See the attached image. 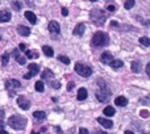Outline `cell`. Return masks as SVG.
<instances>
[{"label": "cell", "mask_w": 150, "mask_h": 134, "mask_svg": "<svg viewBox=\"0 0 150 134\" xmlns=\"http://www.w3.org/2000/svg\"><path fill=\"white\" fill-rule=\"evenodd\" d=\"M91 44L92 46H98V47H103V46H107L109 44V36L104 32H96L93 34L92 39H91Z\"/></svg>", "instance_id": "obj_1"}, {"label": "cell", "mask_w": 150, "mask_h": 134, "mask_svg": "<svg viewBox=\"0 0 150 134\" xmlns=\"http://www.w3.org/2000/svg\"><path fill=\"white\" fill-rule=\"evenodd\" d=\"M8 125L15 130H23L26 126V118L24 116H20V114H15V116L9 117Z\"/></svg>", "instance_id": "obj_2"}, {"label": "cell", "mask_w": 150, "mask_h": 134, "mask_svg": "<svg viewBox=\"0 0 150 134\" xmlns=\"http://www.w3.org/2000/svg\"><path fill=\"white\" fill-rule=\"evenodd\" d=\"M98 84H99V90L96 91V99L100 103H104V101H107L109 99L111 92H109L107 84L104 83V80H98Z\"/></svg>", "instance_id": "obj_3"}, {"label": "cell", "mask_w": 150, "mask_h": 134, "mask_svg": "<svg viewBox=\"0 0 150 134\" xmlns=\"http://www.w3.org/2000/svg\"><path fill=\"white\" fill-rule=\"evenodd\" d=\"M91 20L93 21V24H95V25L101 26L104 23H105L107 15L101 9H93L92 12H91Z\"/></svg>", "instance_id": "obj_4"}, {"label": "cell", "mask_w": 150, "mask_h": 134, "mask_svg": "<svg viewBox=\"0 0 150 134\" xmlns=\"http://www.w3.org/2000/svg\"><path fill=\"white\" fill-rule=\"evenodd\" d=\"M75 71L83 78H88L92 74V68L87 65H83V63H76L75 65Z\"/></svg>", "instance_id": "obj_5"}, {"label": "cell", "mask_w": 150, "mask_h": 134, "mask_svg": "<svg viewBox=\"0 0 150 134\" xmlns=\"http://www.w3.org/2000/svg\"><path fill=\"white\" fill-rule=\"evenodd\" d=\"M17 105L20 106L21 109H24V111H28V109L30 108V101H29L28 99L25 97V96H18V99H17Z\"/></svg>", "instance_id": "obj_6"}, {"label": "cell", "mask_w": 150, "mask_h": 134, "mask_svg": "<svg viewBox=\"0 0 150 134\" xmlns=\"http://www.w3.org/2000/svg\"><path fill=\"white\" fill-rule=\"evenodd\" d=\"M20 87H21V83L16 79H11V80H7V82H5V88H7L8 91H13V90L20 88Z\"/></svg>", "instance_id": "obj_7"}, {"label": "cell", "mask_w": 150, "mask_h": 134, "mask_svg": "<svg viewBox=\"0 0 150 134\" xmlns=\"http://www.w3.org/2000/svg\"><path fill=\"white\" fill-rule=\"evenodd\" d=\"M49 32L52 34H58L61 32V26L57 21H50L49 23Z\"/></svg>", "instance_id": "obj_8"}, {"label": "cell", "mask_w": 150, "mask_h": 134, "mask_svg": "<svg viewBox=\"0 0 150 134\" xmlns=\"http://www.w3.org/2000/svg\"><path fill=\"white\" fill-rule=\"evenodd\" d=\"M100 61L104 63V65H109V63L113 61V57H112V54L109 51H104L100 57Z\"/></svg>", "instance_id": "obj_9"}, {"label": "cell", "mask_w": 150, "mask_h": 134, "mask_svg": "<svg viewBox=\"0 0 150 134\" xmlns=\"http://www.w3.org/2000/svg\"><path fill=\"white\" fill-rule=\"evenodd\" d=\"M17 32L20 36H24V37H28L30 34V29L28 26H24V25H18L17 26Z\"/></svg>", "instance_id": "obj_10"}, {"label": "cell", "mask_w": 150, "mask_h": 134, "mask_svg": "<svg viewBox=\"0 0 150 134\" xmlns=\"http://www.w3.org/2000/svg\"><path fill=\"white\" fill-rule=\"evenodd\" d=\"M98 122H99V124L103 125L104 128H108V129H111V128L113 126V122H112L111 120L104 118V117H99V118H98Z\"/></svg>", "instance_id": "obj_11"}, {"label": "cell", "mask_w": 150, "mask_h": 134, "mask_svg": "<svg viewBox=\"0 0 150 134\" xmlns=\"http://www.w3.org/2000/svg\"><path fill=\"white\" fill-rule=\"evenodd\" d=\"M87 90H86V88H79V90H78V95H76V99L79 101H83V100H86V99H87Z\"/></svg>", "instance_id": "obj_12"}, {"label": "cell", "mask_w": 150, "mask_h": 134, "mask_svg": "<svg viewBox=\"0 0 150 134\" xmlns=\"http://www.w3.org/2000/svg\"><path fill=\"white\" fill-rule=\"evenodd\" d=\"M11 20L9 11H0V21L1 23H8Z\"/></svg>", "instance_id": "obj_13"}, {"label": "cell", "mask_w": 150, "mask_h": 134, "mask_svg": "<svg viewBox=\"0 0 150 134\" xmlns=\"http://www.w3.org/2000/svg\"><path fill=\"white\" fill-rule=\"evenodd\" d=\"M84 24H78L76 26H75V29H74V36H83V33H84Z\"/></svg>", "instance_id": "obj_14"}, {"label": "cell", "mask_w": 150, "mask_h": 134, "mask_svg": "<svg viewBox=\"0 0 150 134\" xmlns=\"http://www.w3.org/2000/svg\"><path fill=\"white\" fill-rule=\"evenodd\" d=\"M28 68H29V74H30L32 76L37 75L40 71V67H38V65H36V63H30V65L28 66Z\"/></svg>", "instance_id": "obj_15"}, {"label": "cell", "mask_w": 150, "mask_h": 134, "mask_svg": "<svg viewBox=\"0 0 150 134\" xmlns=\"http://www.w3.org/2000/svg\"><path fill=\"white\" fill-rule=\"evenodd\" d=\"M115 104H116L117 106H125L128 104V99L124 97V96H119V97H116V100H115Z\"/></svg>", "instance_id": "obj_16"}, {"label": "cell", "mask_w": 150, "mask_h": 134, "mask_svg": "<svg viewBox=\"0 0 150 134\" xmlns=\"http://www.w3.org/2000/svg\"><path fill=\"white\" fill-rule=\"evenodd\" d=\"M25 17L28 18V21H29L30 24H36V23H37L36 15H34L33 12H30V11H26V12H25Z\"/></svg>", "instance_id": "obj_17"}, {"label": "cell", "mask_w": 150, "mask_h": 134, "mask_svg": "<svg viewBox=\"0 0 150 134\" xmlns=\"http://www.w3.org/2000/svg\"><path fill=\"white\" fill-rule=\"evenodd\" d=\"M103 113H104V116H107V117H112V116H115L116 111H115L113 106H105L104 111H103Z\"/></svg>", "instance_id": "obj_18"}, {"label": "cell", "mask_w": 150, "mask_h": 134, "mask_svg": "<svg viewBox=\"0 0 150 134\" xmlns=\"http://www.w3.org/2000/svg\"><path fill=\"white\" fill-rule=\"evenodd\" d=\"M53 76H54V74H53V71H50L49 68L44 70V72L41 74V79H52Z\"/></svg>", "instance_id": "obj_19"}, {"label": "cell", "mask_w": 150, "mask_h": 134, "mask_svg": "<svg viewBox=\"0 0 150 134\" xmlns=\"http://www.w3.org/2000/svg\"><path fill=\"white\" fill-rule=\"evenodd\" d=\"M33 116H34V118L36 120H45L46 118V113L42 112V111H36L33 113Z\"/></svg>", "instance_id": "obj_20"}, {"label": "cell", "mask_w": 150, "mask_h": 134, "mask_svg": "<svg viewBox=\"0 0 150 134\" xmlns=\"http://www.w3.org/2000/svg\"><path fill=\"white\" fill-rule=\"evenodd\" d=\"M42 51H44V54L46 55V57H53V55H54V51H53V49L50 46H46V45L42 47Z\"/></svg>", "instance_id": "obj_21"}, {"label": "cell", "mask_w": 150, "mask_h": 134, "mask_svg": "<svg viewBox=\"0 0 150 134\" xmlns=\"http://www.w3.org/2000/svg\"><path fill=\"white\" fill-rule=\"evenodd\" d=\"M109 65H111L112 68H120V67H122L124 63H122V61H120V59H113Z\"/></svg>", "instance_id": "obj_22"}, {"label": "cell", "mask_w": 150, "mask_h": 134, "mask_svg": "<svg viewBox=\"0 0 150 134\" xmlns=\"http://www.w3.org/2000/svg\"><path fill=\"white\" fill-rule=\"evenodd\" d=\"M132 70H133V72H140L141 71V62H138V61H133L132 62Z\"/></svg>", "instance_id": "obj_23"}, {"label": "cell", "mask_w": 150, "mask_h": 134, "mask_svg": "<svg viewBox=\"0 0 150 134\" xmlns=\"http://www.w3.org/2000/svg\"><path fill=\"white\" fill-rule=\"evenodd\" d=\"M34 88H36V91L37 92H44V90H45V85H44V82H36V85H34Z\"/></svg>", "instance_id": "obj_24"}, {"label": "cell", "mask_w": 150, "mask_h": 134, "mask_svg": "<svg viewBox=\"0 0 150 134\" xmlns=\"http://www.w3.org/2000/svg\"><path fill=\"white\" fill-rule=\"evenodd\" d=\"M25 54L28 58H30V59H33V58H37L38 57V53L37 51H33V50H25Z\"/></svg>", "instance_id": "obj_25"}, {"label": "cell", "mask_w": 150, "mask_h": 134, "mask_svg": "<svg viewBox=\"0 0 150 134\" xmlns=\"http://www.w3.org/2000/svg\"><path fill=\"white\" fill-rule=\"evenodd\" d=\"M8 61H9V53H4L1 57V63L3 66H7L8 65Z\"/></svg>", "instance_id": "obj_26"}, {"label": "cell", "mask_w": 150, "mask_h": 134, "mask_svg": "<svg viewBox=\"0 0 150 134\" xmlns=\"http://www.w3.org/2000/svg\"><path fill=\"white\" fill-rule=\"evenodd\" d=\"M140 44L144 45V46H150V38H148V37H141Z\"/></svg>", "instance_id": "obj_27"}, {"label": "cell", "mask_w": 150, "mask_h": 134, "mask_svg": "<svg viewBox=\"0 0 150 134\" xmlns=\"http://www.w3.org/2000/svg\"><path fill=\"white\" fill-rule=\"evenodd\" d=\"M133 5H134V0H127V1L124 3V7L127 8V9H130V8H133Z\"/></svg>", "instance_id": "obj_28"}, {"label": "cell", "mask_w": 150, "mask_h": 134, "mask_svg": "<svg viewBox=\"0 0 150 134\" xmlns=\"http://www.w3.org/2000/svg\"><path fill=\"white\" fill-rule=\"evenodd\" d=\"M58 59H59L62 63H65V65H69V63H70V59H69L67 57H65V55H59Z\"/></svg>", "instance_id": "obj_29"}, {"label": "cell", "mask_w": 150, "mask_h": 134, "mask_svg": "<svg viewBox=\"0 0 150 134\" xmlns=\"http://www.w3.org/2000/svg\"><path fill=\"white\" fill-rule=\"evenodd\" d=\"M49 84H50V87H53V88H59L61 87V83L59 82H55V80H52Z\"/></svg>", "instance_id": "obj_30"}, {"label": "cell", "mask_w": 150, "mask_h": 134, "mask_svg": "<svg viewBox=\"0 0 150 134\" xmlns=\"http://www.w3.org/2000/svg\"><path fill=\"white\" fill-rule=\"evenodd\" d=\"M12 5H13V8L15 9H21V3L20 1H12Z\"/></svg>", "instance_id": "obj_31"}, {"label": "cell", "mask_w": 150, "mask_h": 134, "mask_svg": "<svg viewBox=\"0 0 150 134\" xmlns=\"http://www.w3.org/2000/svg\"><path fill=\"white\" fill-rule=\"evenodd\" d=\"M16 61H17L20 65H25V58H24V57H17V58H16Z\"/></svg>", "instance_id": "obj_32"}, {"label": "cell", "mask_w": 150, "mask_h": 134, "mask_svg": "<svg viewBox=\"0 0 150 134\" xmlns=\"http://www.w3.org/2000/svg\"><path fill=\"white\" fill-rule=\"evenodd\" d=\"M140 114L144 117V118H148V117H149V112H148V111H145V109H144V111H141V112H140Z\"/></svg>", "instance_id": "obj_33"}, {"label": "cell", "mask_w": 150, "mask_h": 134, "mask_svg": "<svg viewBox=\"0 0 150 134\" xmlns=\"http://www.w3.org/2000/svg\"><path fill=\"white\" fill-rule=\"evenodd\" d=\"M107 11H108V12H115V11H116V7H115V5H108V7H107Z\"/></svg>", "instance_id": "obj_34"}, {"label": "cell", "mask_w": 150, "mask_h": 134, "mask_svg": "<svg viewBox=\"0 0 150 134\" xmlns=\"http://www.w3.org/2000/svg\"><path fill=\"white\" fill-rule=\"evenodd\" d=\"M79 134H90V133H88V130L86 129V128H80V129H79Z\"/></svg>", "instance_id": "obj_35"}, {"label": "cell", "mask_w": 150, "mask_h": 134, "mask_svg": "<svg viewBox=\"0 0 150 134\" xmlns=\"http://www.w3.org/2000/svg\"><path fill=\"white\" fill-rule=\"evenodd\" d=\"M62 15H63V16H67V15H69L67 8H62Z\"/></svg>", "instance_id": "obj_36"}, {"label": "cell", "mask_w": 150, "mask_h": 134, "mask_svg": "<svg viewBox=\"0 0 150 134\" xmlns=\"http://www.w3.org/2000/svg\"><path fill=\"white\" fill-rule=\"evenodd\" d=\"M146 74H148L149 78H150V62L148 63V66H146Z\"/></svg>", "instance_id": "obj_37"}, {"label": "cell", "mask_w": 150, "mask_h": 134, "mask_svg": "<svg viewBox=\"0 0 150 134\" xmlns=\"http://www.w3.org/2000/svg\"><path fill=\"white\" fill-rule=\"evenodd\" d=\"M3 128H4V122L0 120V130H3Z\"/></svg>", "instance_id": "obj_38"}, {"label": "cell", "mask_w": 150, "mask_h": 134, "mask_svg": "<svg viewBox=\"0 0 150 134\" xmlns=\"http://www.w3.org/2000/svg\"><path fill=\"white\" fill-rule=\"evenodd\" d=\"M95 134H107L105 132H101V130H96Z\"/></svg>", "instance_id": "obj_39"}, {"label": "cell", "mask_w": 150, "mask_h": 134, "mask_svg": "<svg viewBox=\"0 0 150 134\" xmlns=\"http://www.w3.org/2000/svg\"><path fill=\"white\" fill-rule=\"evenodd\" d=\"M20 49L23 50V51H25V45H24V44H21V45H20Z\"/></svg>", "instance_id": "obj_40"}, {"label": "cell", "mask_w": 150, "mask_h": 134, "mask_svg": "<svg viewBox=\"0 0 150 134\" xmlns=\"http://www.w3.org/2000/svg\"><path fill=\"white\" fill-rule=\"evenodd\" d=\"M111 25H113V26H119V24H117L116 21H112V23H111Z\"/></svg>", "instance_id": "obj_41"}, {"label": "cell", "mask_w": 150, "mask_h": 134, "mask_svg": "<svg viewBox=\"0 0 150 134\" xmlns=\"http://www.w3.org/2000/svg\"><path fill=\"white\" fill-rule=\"evenodd\" d=\"M73 87H74V83H70V84H69V90H71Z\"/></svg>", "instance_id": "obj_42"}, {"label": "cell", "mask_w": 150, "mask_h": 134, "mask_svg": "<svg viewBox=\"0 0 150 134\" xmlns=\"http://www.w3.org/2000/svg\"><path fill=\"white\" fill-rule=\"evenodd\" d=\"M124 134H134V133H133V132H130V130H127V132H125Z\"/></svg>", "instance_id": "obj_43"}, {"label": "cell", "mask_w": 150, "mask_h": 134, "mask_svg": "<svg viewBox=\"0 0 150 134\" xmlns=\"http://www.w3.org/2000/svg\"><path fill=\"white\" fill-rule=\"evenodd\" d=\"M3 116H4V112L0 111V118H3Z\"/></svg>", "instance_id": "obj_44"}, {"label": "cell", "mask_w": 150, "mask_h": 134, "mask_svg": "<svg viewBox=\"0 0 150 134\" xmlns=\"http://www.w3.org/2000/svg\"><path fill=\"white\" fill-rule=\"evenodd\" d=\"M0 134H8V133L5 132V130H0Z\"/></svg>", "instance_id": "obj_45"}]
</instances>
